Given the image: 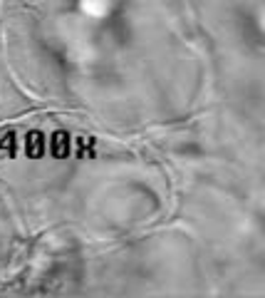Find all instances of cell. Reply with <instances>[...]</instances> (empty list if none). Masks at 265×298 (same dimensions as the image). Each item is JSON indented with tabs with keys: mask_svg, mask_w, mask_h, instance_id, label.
Segmentation results:
<instances>
[{
	"mask_svg": "<svg viewBox=\"0 0 265 298\" xmlns=\"http://www.w3.org/2000/svg\"><path fill=\"white\" fill-rule=\"evenodd\" d=\"M25 149H28L30 156H40V154H42V149H45V142H42V134H40V132H30Z\"/></svg>",
	"mask_w": 265,
	"mask_h": 298,
	"instance_id": "obj_1",
	"label": "cell"
},
{
	"mask_svg": "<svg viewBox=\"0 0 265 298\" xmlns=\"http://www.w3.org/2000/svg\"><path fill=\"white\" fill-rule=\"evenodd\" d=\"M65 144H67V134H65V132H57L55 137H52V154L55 156L67 154V147H65Z\"/></svg>",
	"mask_w": 265,
	"mask_h": 298,
	"instance_id": "obj_2",
	"label": "cell"
},
{
	"mask_svg": "<svg viewBox=\"0 0 265 298\" xmlns=\"http://www.w3.org/2000/svg\"><path fill=\"white\" fill-rule=\"evenodd\" d=\"M0 147H8V149L13 147V132H8V134L3 137V142H0Z\"/></svg>",
	"mask_w": 265,
	"mask_h": 298,
	"instance_id": "obj_3",
	"label": "cell"
}]
</instances>
